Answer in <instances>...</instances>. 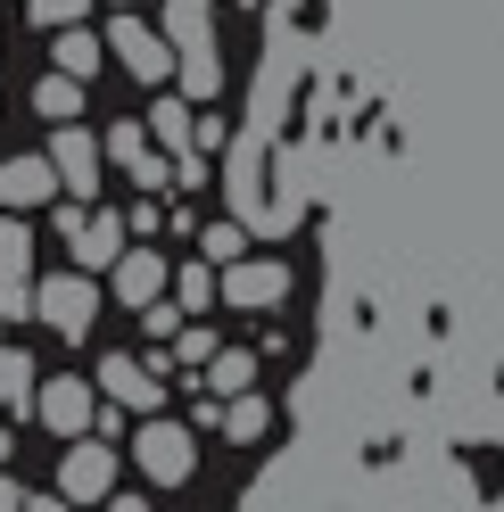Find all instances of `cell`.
<instances>
[{"instance_id": "1", "label": "cell", "mask_w": 504, "mask_h": 512, "mask_svg": "<svg viewBox=\"0 0 504 512\" xmlns=\"http://www.w3.org/2000/svg\"><path fill=\"white\" fill-rule=\"evenodd\" d=\"M108 58H116V67L133 75V83H166V75L182 67V58H174V42L157 34V25H141L133 9H124V17L108 25Z\"/></svg>"}, {"instance_id": "2", "label": "cell", "mask_w": 504, "mask_h": 512, "mask_svg": "<svg viewBox=\"0 0 504 512\" xmlns=\"http://www.w3.org/2000/svg\"><path fill=\"white\" fill-rule=\"evenodd\" d=\"M34 314H42V323H50L58 339H83L91 323H100V281H91V273H75V265H67V273H50Z\"/></svg>"}, {"instance_id": "3", "label": "cell", "mask_w": 504, "mask_h": 512, "mask_svg": "<svg viewBox=\"0 0 504 512\" xmlns=\"http://www.w3.org/2000/svg\"><path fill=\"white\" fill-rule=\"evenodd\" d=\"M133 463H141L149 488H182V479H191V463H199V438L182 430V422H149V430L133 438Z\"/></svg>"}, {"instance_id": "4", "label": "cell", "mask_w": 504, "mask_h": 512, "mask_svg": "<svg viewBox=\"0 0 504 512\" xmlns=\"http://www.w3.org/2000/svg\"><path fill=\"white\" fill-rule=\"evenodd\" d=\"M58 496H67V504H108V496H116V446H108V438H67Z\"/></svg>"}, {"instance_id": "5", "label": "cell", "mask_w": 504, "mask_h": 512, "mask_svg": "<svg viewBox=\"0 0 504 512\" xmlns=\"http://www.w3.org/2000/svg\"><path fill=\"white\" fill-rule=\"evenodd\" d=\"M50 166H58V182H67V199H100L108 149H100V133H83V124H58L50 133Z\"/></svg>"}, {"instance_id": "6", "label": "cell", "mask_w": 504, "mask_h": 512, "mask_svg": "<svg viewBox=\"0 0 504 512\" xmlns=\"http://www.w3.org/2000/svg\"><path fill=\"white\" fill-rule=\"evenodd\" d=\"M67 240H75V273H116V256L133 248V223L124 215H67Z\"/></svg>"}, {"instance_id": "7", "label": "cell", "mask_w": 504, "mask_h": 512, "mask_svg": "<svg viewBox=\"0 0 504 512\" xmlns=\"http://www.w3.org/2000/svg\"><path fill=\"white\" fill-rule=\"evenodd\" d=\"M91 397H100V380L58 372V380H42L34 413H42V430H58V438H83V430H91Z\"/></svg>"}, {"instance_id": "8", "label": "cell", "mask_w": 504, "mask_h": 512, "mask_svg": "<svg viewBox=\"0 0 504 512\" xmlns=\"http://www.w3.org/2000/svg\"><path fill=\"white\" fill-rule=\"evenodd\" d=\"M108 157H116V166L133 174L141 190H166V182H174V157L157 149V141H149V124H133V116H124L116 133H108Z\"/></svg>"}, {"instance_id": "9", "label": "cell", "mask_w": 504, "mask_h": 512, "mask_svg": "<svg viewBox=\"0 0 504 512\" xmlns=\"http://www.w3.org/2000/svg\"><path fill=\"white\" fill-rule=\"evenodd\" d=\"M224 298H232L240 314L281 306V298H290V265H273V256H240V265L224 273Z\"/></svg>"}, {"instance_id": "10", "label": "cell", "mask_w": 504, "mask_h": 512, "mask_svg": "<svg viewBox=\"0 0 504 512\" xmlns=\"http://www.w3.org/2000/svg\"><path fill=\"white\" fill-rule=\"evenodd\" d=\"M108 290L133 306V314H149L157 298H166V256H157V248H124L116 273H108Z\"/></svg>"}, {"instance_id": "11", "label": "cell", "mask_w": 504, "mask_h": 512, "mask_svg": "<svg viewBox=\"0 0 504 512\" xmlns=\"http://www.w3.org/2000/svg\"><path fill=\"white\" fill-rule=\"evenodd\" d=\"M58 166H50V149L42 157H9V166H0V207L9 215H25V207H42V199H58Z\"/></svg>"}, {"instance_id": "12", "label": "cell", "mask_w": 504, "mask_h": 512, "mask_svg": "<svg viewBox=\"0 0 504 512\" xmlns=\"http://www.w3.org/2000/svg\"><path fill=\"white\" fill-rule=\"evenodd\" d=\"M100 397H116L124 413H157V405H166L157 372H149V364H133V356H100Z\"/></svg>"}, {"instance_id": "13", "label": "cell", "mask_w": 504, "mask_h": 512, "mask_svg": "<svg viewBox=\"0 0 504 512\" xmlns=\"http://www.w3.org/2000/svg\"><path fill=\"white\" fill-rule=\"evenodd\" d=\"M100 58H108V42H100V34H83V25H67V34H58V50H50V67L91 83V75H100Z\"/></svg>"}, {"instance_id": "14", "label": "cell", "mask_w": 504, "mask_h": 512, "mask_svg": "<svg viewBox=\"0 0 504 512\" xmlns=\"http://www.w3.org/2000/svg\"><path fill=\"white\" fill-rule=\"evenodd\" d=\"M191 124H199L191 100H157V108H149V141H157V149H174V157H191V141H199Z\"/></svg>"}, {"instance_id": "15", "label": "cell", "mask_w": 504, "mask_h": 512, "mask_svg": "<svg viewBox=\"0 0 504 512\" xmlns=\"http://www.w3.org/2000/svg\"><path fill=\"white\" fill-rule=\"evenodd\" d=\"M34 397H42L34 356H25V347H0V413H17V405H34Z\"/></svg>"}, {"instance_id": "16", "label": "cell", "mask_w": 504, "mask_h": 512, "mask_svg": "<svg viewBox=\"0 0 504 512\" xmlns=\"http://www.w3.org/2000/svg\"><path fill=\"white\" fill-rule=\"evenodd\" d=\"M257 389V356L248 347H224V356L207 364V397H248Z\"/></svg>"}, {"instance_id": "17", "label": "cell", "mask_w": 504, "mask_h": 512, "mask_svg": "<svg viewBox=\"0 0 504 512\" xmlns=\"http://www.w3.org/2000/svg\"><path fill=\"white\" fill-rule=\"evenodd\" d=\"M0 281H34V232H25V215H0Z\"/></svg>"}, {"instance_id": "18", "label": "cell", "mask_w": 504, "mask_h": 512, "mask_svg": "<svg viewBox=\"0 0 504 512\" xmlns=\"http://www.w3.org/2000/svg\"><path fill=\"white\" fill-rule=\"evenodd\" d=\"M34 108H42L50 124H75V116H83V75H42V83H34Z\"/></svg>"}, {"instance_id": "19", "label": "cell", "mask_w": 504, "mask_h": 512, "mask_svg": "<svg viewBox=\"0 0 504 512\" xmlns=\"http://www.w3.org/2000/svg\"><path fill=\"white\" fill-rule=\"evenodd\" d=\"M265 430H273V405H265V397H232V405H224V438L248 446V438H265Z\"/></svg>"}, {"instance_id": "20", "label": "cell", "mask_w": 504, "mask_h": 512, "mask_svg": "<svg viewBox=\"0 0 504 512\" xmlns=\"http://www.w3.org/2000/svg\"><path fill=\"white\" fill-rule=\"evenodd\" d=\"M174 298H182V306H191V314H207L215 298H224V281H215L207 265H182V273H174Z\"/></svg>"}, {"instance_id": "21", "label": "cell", "mask_w": 504, "mask_h": 512, "mask_svg": "<svg viewBox=\"0 0 504 512\" xmlns=\"http://www.w3.org/2000/svg\"><path fill=\"white\" fill-rule=\"evenodd\" d=\"M199 248H207V265H240L248 232H240V223H207V232H199Z\"/></svg>"}, {"instance_id": "22", "label": "cell", "mask_w": 504, "mask_h": 512, "mask_svg": "<svg viewBox=\"0 0 504 512\" xmlns=\"http://www.w3.org/2000/svg\"><path fill=\"white\" fill-rule=\"evenodd\" d=\"M25 9H34V25L67 34V25H83V9H91V0H25Z\"/></svg>"}, {"instance_id": "23", "label": "cell", "mask_w": 504, "mask_h": 512, "mask_svg": "<svg viewBox=\"0 0 504 512\" xmlns=\"http://www.w3.org/2000/svg\"><path fill=\"white\" fill-rule=\"evenodd\" d=\"M215 356H224V347H215V331H207V323H191V331L174 339V364H215Z\"/></svg>"}, {"instance_id": "24", "label": "cell", "mask_w": 504, "mask_h": 512, "mask_svg": "<svg viewBox=\"0 0 504 512\" xmlns=\"http://www.w3.org/2000/svg\"><path fill=\"white\" fill-rule=\"evenodd\" d=\"M141 331H149V339H166V347H174V339H182V306H166V298H157V306L141 314Z\"/></svg>"}, {"instance_id": "25", "label": "cell", "mask_w": 504, "mask_h": 512, "mask_svg": "<svg viewBox=\"0 0 504 512\" xmlns=\"http://www.w3.org/2000/svg\"><path fill=\"white\" fill-rule=\"evenodd\" d=\"M157 223H166V207H157V199H141V207H133V240H149Z\"/></svg>"}, {"instance_id": "26", "label": "cell", "mask_w": 504, "mask_h": 512, "mask_svg": "<svg viewBox=\"0 0 504 512\" xmlns=\"http://www.w3.org/2000/svg\"><path fill=\"white\" fill-rule=\"evenodd\" d=\"M25 504H34V496H25V488H17V479H9V471H0V512H25Z\"/></svg>"}, {"instance_id": "27", "label": "cell", "mask_w": 504, "mask_h": 512, "mask_svg": "<svg viewBox=\"0 0 504 512\" xmlns=\"http://www.w3.org/2000/svg\"><path fill=\"white\" fill-rule=\"evenodd\" d=\"M108 512H149V496H124V488H116V496H108Z\"/></svg>"}, {"instance_id": "28", "label": "cell", "mask_w": 504, "mask_h": 512, "mask_svg": "<svg viewBox=\"0 0 504 512\" xmlns=\"http://www.w3.org/2000/svg\"><path fill=\"white\" fill-rule=\"evenodd\" d=\"M25 512H75L67 496H34V504H25Z\"/></svg>"}, {"instance_id": "29", "label": "cell", "mask_w": 504, "mask_h": 512, "mask_svg": "<svg viewBox=\"0 0 504 512\" xmlns=\"http://www.w3.org/2000/svg\"><path fill=\"white\" fill-rule=\"evenodd\" d=\"M0 471H9V430H0Z\"/></svg>"}, {"instance_id": "30", "label": "cell", "mask_w": 504, "mask_h": 512, "mask_svg": "<svg viewBox=\"0 0 504 512\" xmlns=\"http://www.w3.org/2000/svg\"><path fill=\"white\" fill-rule=\"evenodd\" d=\"M124 9H133V0H124Z\"/></svg>"}]
</instances>
